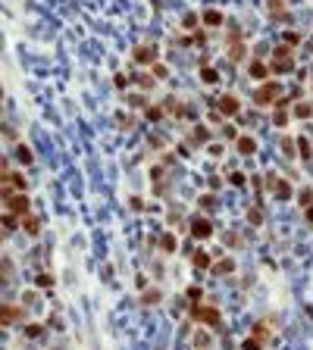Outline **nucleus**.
<instances>
[{
  "label": "nucleus",
  "instance_id": "f257e3e1",
  "mask_svg": "<svg viewBox=\"0 0 313 350\" xmlns=\"http://www.w3.org/2000/svg\"><path fill=\"white\" fill-rule=\"evenodd\" d=\"M263 185H266V191L272 194V200H279V204H288V200H294V188H291V181H288L285 175H279V172H266Z\"/></svg>",
  "mask_w": 313,
  "mask_h": 350
},
{
  "label": "nucleus",
  "instance_id": "f03ea898",
  "mask_svg": "<svg viewBox=\"0 0 313 350\" xmlns=\"http://www.w3.org/2000/svg\"><path fill=\"white\" fill-rule=\"evenodd\" d=\"M188 316H191V322H204L213 331H223V316H219V309L213 303H191Z\"/></svg>",
  "mask_w": 313,
  "mask_h": 350
},
{
  "label": "nucleus",
  "instance_id": "7ed1b4c3",
  "mask_svg": "<svg viewBox=\"0 0 313 350\" xmlns=\"http://www.w3.org/2000/svg\"><path fill=\"white\" fill-rule=\"evenodd\" d=\"M282 94H285L282 85L275 82V79H269V82H260V85L254 88L251 100H254V106H275V100H279Z\"/></svg>",
  "mask_w": 313,
  "mask_h": 350
},
{
  "label": "nucleus",
  "instance_id": "20e7f679",
  "mask_svg": "<svg viewBox=\"0 0 313 350\" xmlns=\"http://www.w3.org/2000/svg\"><path fill=\"white\" fill-rule=\"evenodd\" d=\"M4 204H7V210H10V213H16L19 219L31 213V197H28L25 191H16V194H13V191H10V185H4Z\"/></svg>",
  "mask_w": 313,
  "mask_h": 350
},
{
  "label": "nucleus",
  "instance_id": "39448f33",
  "mask_svg": "<svg viewBox=\"0 0 313 350\" xmlns=\"http://www.w3.org/2000/svg\"><path fill=\"white\" fill-rule=\"evenodd\" d=\"M213 231H216V225H213L210 216H191L188 219V235L194 238V241H210Z\"/></svg>",
  "mask_w": 313,
  "mask_h": 350
},
{
  "label": "nucleus",
  "instance_id": "423d86ee",
  "mask_svg": "<svg viewBox=\"0 0 313 350\" xmlns=\"http://www.w3.org/2000/svg\"><path fill=\"white\" fill-rule=\"evenodd\" d=\"M132 63H135L138 69L154 66V63H160V50H157L154 44H141V47H135V50H132Z\"/></svg>",
  "mask_w": 313,
  "mask_h": 350
},
{
  "label": "nucleus",
  "instance_id": "0eeeda50",
  "mask_svg": "<svg viewBox=\"0 0 313 350\" xmlns=\"http://www.w3.org/2000/svg\"><path fill=\"white\" fill-rule=\"evenodd\" d=\"M216 109L226 119H238V116H241V100H238L235 94H219L216 97Z\"/></svg>",
  "mask_w": 313,
  "mask_h": 350
},
{
  "label": "nucleus",
  "instance_id": "6e6552de",
  "mask_svg": "<svg viewBox=\"0 0 313 350\" xmlns=\"http://www.w3.org/2000/svg\"><path fill=\"white\" fill-rule=\"evenodd\" d=\"M245 72L254 79V82H269V75H272V69H269V63L266 60H260V57H251L248 60V66H245Z\"/></svg>",
  "mask_w": 313,
  "mask_h": 350
},
{
  "label": "nucleus",
  "instance_id": "1a4fd4ad",
  "mask_svg": "<svg viewBox=\"0 0 313 350\" xmlns=\"http://www.w3.org/2000/svg\"><path fill=\"white\" fill-rule=\"evenodd\" d=\"M0 316H4V328H13L16 322L25 319V306H13L10 300L4 303V309H0Z\"/></svg>",
  "mask_w": 313,
  "mask_h": 350
},
{
  "label": "nucleus",
  "instance_id": "9d476101",
  "mask_svg": "<svg viewBox=\"0 0 313 350\" xmlns=\"http://www.w3.org/2000/svg\"><path fill=\"white\" fill-rule=\"evenodd\" d=\"M235 269H238V263H235V256H216V263H213V275L216 279H226V275H235Z\"/></svg>",
  "mask_w": 313,
  "mask_h": 350
},
{
  "label": "nucleus",
  "instance_id": "9b49d317",
  "mask_svg": "<svg viewBox=\"0 0 313 350\" xmlns=\"http://www.w3.org/2000/svg\"><path fill=\"white\" fill-rule=\"evenodd\" d=\"M213 263H216V253H213V250H194V253H191V266H194L197 272L213 269Z\"/></svg>",
  "mask_w": 313,
  "mask_h": 350
},
{
  "label": "nucleus",
  "instance_id": "f8f14e48",
  "mask_svg": "<svg viewBox=\"0 0 313 350\" xmlns=\"http://www.w3.org/2000/svg\"><path fill=\"white\" fill-rule=\"evenodd\" d=\"M269 69H272V75H294L298 72V66H294V57H285V60H269Z\"/></svg>",
  "mask_w": 313,
  "mask_h": 350
},
{
  "label": "nucleus",
  "instance_id": "ddd939ff",
  "mask_svg": "<svg viewBox=\"0 0 313 350\" xmlns=\"http://www.w3.org/2000/svg\"><path fill=\"white\" fill-rule=\"evenodd\" d=\"M235 153H238V157H254V153H257V138H254V135H238Z\"/></svg>",
  "mask_w": 313,
  "mask_h": 350
},
{
  "label": "nucleus",
  "instance_id": "4468645a",
  "mask_svg": "<svg viewBox=\"0 0 313 350\" xmlns=\"http://www.w3.org/2000/svg\"><path fill=\"white\" fill-rule=\"evenodd\" d=\"M191 347L194 350H210L213 347V328H197L191 335Z\"/></svg>",
  "mask_w": 313,
  "mask_h": 350
},
{
  "label": "nucleus",
  "instance_id": "2eb2a0df",
  "mask_svg": "<svg viewBox=\"0 0 313 350\" xmlns=\"http://www.w3.org/2000/svg\"><path fill=\"white\" fill-rule=\"evenodd\" d=\"M200 22H204V28H223L226 25V16L219 10H204L200 13Z\"/></svg>",
  "mask_w": 313,
  "mask_h": 350
},
{
  "label": "nucleus",
  "instance_id": "dca6fc26",
  "mask_svg": "<svg viewBox=\"0 0 313 350\" xmlns=\"http://www.w3.org/2000/svg\"><path fill=\"white\" fill-rule=\"evenodd\" d=\"M157 247H160L163 253H176V250H179V238H176L172 231H160V238H157Z\"/></svg>",
  "mask_w": 313,
  "mask_h": 350
},
{
  "label": "nucleus",
  "instance_id": "f3484780",
  "mask_svg": "<svg viewBox=\"0 0 313 350\" xmlns=\"http://www.w3.org/2000/svg\"><path fill=\"white\" fill-rule=\"evenodd\" d=\"M13 157L19 166H34V153H31V147L28 144H16L13 147Z\"/></svg>",
  "mask_w": 313,
  "mask_h": 350
},
{
  "label": "nucleus",
  "instance_id": "a211bd4d",
  "mask_svg": "<svg viewBox=\"0 0 313 350\" xmlns=\"http://www.w3.org/2000/svg\"><path fill=\"white\" fill-rule=\"evenodd\" d=\"M291 116L294 119H310L313 116V100H294V106H291Z\"/></svg>",
  "mask_w": 313,
  "mask_h": 350
},
{
  "label": "nucleus",
  "instance_id": "6ab92c4d",
  "mask_svg": "<svg viewBox=\"0 0 313 350\" xmlns=\"http://www.w3.org/2000/svg\"><path fill=\"white\" fill-rule=\"evenodd\" d=\"M197 79H200V85H219V72H216V66L204 63L200 72H197Z\"/></svg>",
  "mask_w": 313,
  "mask_h": 350
},
{
  "label": "nucleus",
  "instance_id": "aec40b11",
  "mask_svg": "<svg viewBox=\"0 0 313 350\" xmlns=\"http://www.w3.org/2000/svg\"><path fill=\"white\" fill-rule=\"evenodd\" d=\"M22 231H25L28 238H38V235H41V219H38V216H31V213L22 216Z\"/></svg>",
  "mask_w": 313,
  "mask_h": 350
},
{
  "label": "nucleus",
  "instance_id": "412c9836",
  "mask_svg": "<svg viewBox=\"0 0 313 350\" xmlns=\"http://www.w3.org/2000/svg\"><path fill=\"white\" fill-rule=\"evenodd\" d=\"M266 10L272 13V19H279V22H288V25H291V16L285 13V7H282V0H266Z\"/></svg>",
  "mask_w": 313,
  "mask_h": 350
},
{
  "label": "nucleus",
  "instance_id": "4be33fe9",
  "mask_svg": "<svg viewBox=\"0 0 313 350\" xmlns=\"http://www.w3.org/2000/svg\"><path fill=\"white\" fill-rule=\"evenodd\" d=\"M144 119H147V122H151V125H157V122H163V119H166V109H163V103H151V106H147V109H144Z\"/></svg>",
  "mask_w": 313,
  "mask_h": 350
},
{
  "label": "nucleus",
  "instance_id": "5701e85b",
  "mask_svg": "<svg viewBox=\"0 0 313 350\" xmlns=\"http://www.w3.org/2000/svg\"><path fill=\"white\" fill-rule=\"evenodd\" d=\"M245 60H248V47H245V41L229 44V63H245Z\"/></svg>",
  "mask_w": 313,
  "mask_h": 350
},
{
  "label": "nucleus",
  "instance_id": "b1692460",
  "mask_svg": "<svg viewBox=\"0 0 313 350\" xmlns=\"http://www.w3.org/2000/svg\"><path fill=\"white\" fill-rule=\"evenodd\" d=\"M188 141H191V144H210V125H204V122H200V125H194Z\"/></svg>",
  "mask_w": 313,
  "mask_h": 350
},
{
  "label": "nucleus",
  "instance_id": "393cba45",
  "mask_svg": "<svg viewBox=\"0 0 313 350\" xmlns=\"http://www.w3.org/2000/svg\"><path fill=\"white\" fill-rule=\"evenodd\" d=\"M298 160H301V163H310V160H313V144H310L307 135L298 138Z\"/></svg>",
  "mask_w": 313,
  "mask_h": 350
},
{
  "label": "nucleus",
  "instance_id": "a878e982",
  "mask_svg": "<svg viewBox=\"0 0 313 350\" xmlns=\"http://www.w3.org/2000/svg\"><path fill=\"white\" fill-rule=\"evenodd\" d=\"M288 109L285 106H272V116H269V125H275V128H285L288 125Z\"/></svg>",
  "mask_w": 313,
  "mask_h": 350
},
{
  "label": "nucleus",
  "instance_id": "bb28decb",
  "mask_svg": "<svg viewBox=\"0 0 313 350\" xmlns=\"http://www.w3.org/2000/svg\"><path fill=\"white\" fill-rule=\"evenodd\" d=\"M132 82H135L141 91H151L157 79H154V72H135V75H132Z\"/></svg>",
  "mask_w": 313,
  "mask_h": 350
},
{
  "label": "nucleus",
  "instance_id": "cd10ccee",
  "mask_svg": "<svg viewBox=\"0 0 313 350\" xmlns=\"http://www.w3.org/2000/svg\"><path fill=\"white\" fill-rule=\"evenodd\" d=\"M279 150L288 160H294V157H298V138H279Z\"/></svg>",
  "mask_w": 313,
  "mask_h": 350
},
{
  "label": "nucleus",
  "instance_id": "c85d7f7f",
  "mask_svg": "<svg viewBox=\"0 0 313 350\" xmlns=\"http://www.w3.org/2000/svg\"><path fill=\"white\" fill-rule=\"evenodd\" d=\"M245 216H248V225H254V228H257V225H263V204L248 207V213H245Z\"/></svg>",
  "mask_w": 313,
  "mask_h": 350
},
{
  "label": "nucleus",
  "instance_id": "c756f323",
  "mask_svg": "<svg viewBox=\"0 0 313 350\" xmlns=\"http://www.w3.org/2000/svg\"><path fill=\"white\" fill-rule=\"evenodd\" d=\"M22 331H25V338H28V341H38V338H44V331H47V328H44V322H28Z\"/></svg>",
  "mask_w": 313,
  "mask_h": 350
},
{
  "label": "nucleus",
  "instance_id": "7c9ffc66",
  "mask_svg": "<svg viewBox=\"0 0 313 350\" xmlns=\"http://www.w3.org/2000/svg\"><path fill=\"white\" fill-rule=\"evenodd\" d=\"M216 200H219L216 191H207V194H200V197H197V207L204 210V213H210V210H216Z\"/></svg>",
  "mask_w": 313,
  "mask_h": 350
},
{
  "label": "nucleus",
  "instance_id": "2f4dec72",
  "mask_svg": "<svg viewBox=\"0 0 313 350\" xmlns=\"http://www.w3.org/2000/svg\"><path fill=\"white\" fill-rule=\"evenodd\" d=\"M226 185H232V188H245V185H248V172H241V169L229 172V175H226Z\"/></svg>",
  "mask_w": 313,
  "mask_h": 350
},
{
  "label": "nucleus",
  "instance_id": "473e14b6",
  "mask_svg": "<svg viewBox=\"0 0 313 350\" xmlns=\"http://www.w3.org/2000/svg\"><path fill=\"white\" fill-rule=\"evenodd\" d=\"M200 25H204V22H200L197 13H185V16H182V28H185V31H197Z\"/></svg>",
  "mask_w": 313,
  "mask_h": 350
},
{
  "label": "nucleus",
  "instance_id": "72a5a7b5",
  "mask_svg": "<svg viewBox=\"0 0 313 350\" xmlns=\"http://www.w3.org/2000/svg\"><path fill=\"white\" fill-rule=\"evenodd\" d=\"M294 200H298V204H301V207L307 210V207L313 204V185H304V188H301L298 194H294Z\"/></svg>",
  "mask_w": 313,
  "mask_h": 350
},
{
  "label": "nucleus",
  "instance_id": "f704fd0d",
  "mask_svg": "<svg viewBox=\"0 0 313 350\" xmlns=\"http://www.w3.org/2000/svg\"><path fill=\"white\" fill-rule=\"evenodd\" d=\"M38 303H41V291H38V288H31V291H25V294H22V306H25V309L38 306Z\"/></svg>",
  "mask_w": 313,
  "mask_h": 350
},
{
  "label": "nucleus",
  "instance_id": "c9c22d12",
  "mask_svg": "<svg viewBox=\"0 0 313 350\" xmlns=\"http://www.w3.org/2000/svg\"><path fill=\"white\" fill-rule=\"evenodd\" d=\"M125 103H128V109H147L151 106L144 94H125Z\"/></svg>",
  "mask_w": 313,
  "mask_h": 350
},
{
  "label": "nucleus",
  "instance_id": "e433bc0d",
  "mask_svg": "<svg viewBox=\"0 0 313 350\" xmlns=\"http://www.w3.org/2000/svg\"><path fill=\"white\" fill-rule=\"evenodd\" d=\"M160 300H163V294H160L157 288H147V291L141 294V303H144V306H154V303H160Z\"/></svg>",
  "mask_w": 313,
  "mask_h": 350
},
{
  "label": "nucleus",
  "instance_id": "4c0bfd02",
  "mask_svg": "<svg viewBox=\"0 0 313 350\" xmlns=\"http://www.w3.org/2000/svg\"><path fill=\"white\" fill-rule=\"evenodd\" d=\"M282 41H285L288 47H298V44L304 41V34H301V31H294V28H291V31L285 28V31H282Z\"/></svg>",
  "mask_w": 313,
  "mask_h": 350
},
{
  "label": "nucleus",
  "instance_id": "58836bf2",
  "mask_svg": "<svg viewBox=\"0 0 313 350\" xmlns=\"http://www.w3.org/2000/svg\"><path fill=\"white\" fill-rule=\"evenodd\" d=\"M16 228H19V216H16V213H4V231L10 235V231H16Z\"/></svg>",
  "mask_w": 313,
  "mask_h": 350
},
{
  "label": "nucleus",
  "instance_id": "ea45409f",
  "mask_svg": "<svg viewBox=\"0 0 313 350\" xmlns=\"http://www.w3.org/2000/svg\"><path fill=\"white\" fill-rule=\"evenodd\" d=\"M272 57H275V60H285V57H294V47H288V44L282 41V44H275V47H272Z\"/></svg>",
  "mask_w": 313,
  "mask_h": 350
},
{
  "label": "nucleus",
  "instance_id": "a19ab883",
  "mask_svg": "<svg viewBox=\"0 0 313 350\" xmlns=\"http://www.w3.org/2000/svg\"><path fill=\"white\" fill-rule=\"evenodd\" d=\"M116 125L122 128V132H128V128L135 125V116L132 113H116Z\"/></svg>",
  "mask_w": 313,
  "mask_h": 350
},
{
  "label": "nucleus",
  "instance_id": "79ce46f5",
  "mask_svg": "<svg viewBox=\"0 0 313 350\" xmlns=\"http://www.w3.org/2000/svg\"><path fill=\"white\" fill-rule=\"evenodd\" d=\"M200 297H204V291H200L197 285L185 288V300H188V303H200Z\"/></svg>",
  "mask_w": 313,
  "mask_h": 350
},
{
  "label": "nucleus",
  "instance_id": "37998d69",
  "mask_svg": "<svg viewBox=\"0 0 313 350\" xmlns=\"http://www.w3.org/2000/svg\"><path fill=\"white\" fill-rule=\"evenodd\" d=\"M113 85H116V91H125L128 85H132V75H125V72H116V75H113Z\"/></svg>",
  "mask_w": 313,
  "mask_h": 350
},
{
  "label": "nucleus",
  "instance_id": "c03bdc74",
  "mask_svg": "<svg viewBox=\"0 0 313 350\" xmlns=\"http://www.w3.org/2000/svg\"><path fill=\"white\" fill-rule=\"evenodd\" d=\"M251 335H254V338H260V341H266V338H269V328H266V322H254Z\"/></svg>",
  "mask_w": 313,
  "mask_h": 350
},
{
  "label": "nucleus",
  "instance_id": "a18cd8bd",
  "mask_svg": "<svg viewBox=\"0 0 313 350\" xmlns=\"http://www.w3.org/2000/svg\"><path fill=\"white\" fill-rule=\"evenodd\" d=\"M223 241H226V247H241V244H245L238 231H226V235H223Z\"/></svg>",
  "mask_w": 313,
  "mask_h": 350
},
{
  "label": "nucleus",
  "instance_id": "49530a36",
  "mask_svg": "<svg viewBox=\"0 0 313 350\" xmlns=\"http://www.w3.org/2000/svg\"><path fill=\"white\" fill-rule=\"evenodd\" d=\"M263 344H266V341H260V338H254V335H251V338L241 341V350H263Z\"/></svg>",
  "mask_w": 313,
  "mask_h": 350
},
{
  "label": "nucleus",
  "instance_id": "de8ad7c7",
  "mask_svg": "<svg viewBox=\"0 0 313 350\" xmlns=\"http://www.w3.org/2000/svg\"><path fill=\"white\" fill-rule=\"evenodd\" d=\"M151 72H154V79H157V82L169 79V66H163V63H154V66H151Z\"/></svg>",
  "mask_w": 313,
  "mask_h": 350
},
{
  "label": "nucleus",
  "instance_id": "09e8293b",
  "mask_svg": "<svg viewBox=\"0 0 313 350\" xmlns=\"http://www.w3.org/2000/svg\"><path fill=\"white\" fill-rule=\"evenodd\" d=\"M223 113H219V109L216 106H210V113H207V125H219V128H223Z\"/></svg>",
  "mask_w": 313,
  "mask_h": 350
},
{
  "label": "nucleus",
  "instance_id": "8fccbe9b",
  "mask_svg": "<svg viewBox=\"0 0 313 350\" xmlns=\"http://www.w3.org/2000/svg\"><path fill=\"white\" fill-rule=\"evenodd\" d=\"M50 285H53V279H50L47 272H41L38 279H34V288H50Z\"/></svg>",
  "mask_w": 313,
  "mask_h": 350
},
{
  "label": "nucleus",
  "instance_id": "3c124183",
  "mask_svg": "<svg viewBox=\"0 0 313 350\" xmlns=\"http://www.w3.org/2000/svg\"><path fill=\"white\" fill-rule=\"evenodd\" d=\"M207 153L219 160V157H223V153H226V147H223V144H207Z\"/></svg>",
  "mask_w": 313,
  "mask_h": 350
},
{
  "label": "nucleus",
  "instance_id": "603ef678",
  "mask_svg": "<svg viewBox=\"0 0 313 350\" xmlns=\"http://www.w3.org/2000/svg\"><path fill=\"white\" fill-rule=\"evenodd\" d=\"M207 181H210V191H219V188L226 185V178H219V175H210Z\"/></svg>",
  "mask_w": 313,
  "mask_h": 350
},
{
  "label": "nucleus",
  "instance_id": "864d4df0",
  "mask_svg": "<svg viewBox=\"0 0 313 350\" xmlns=\"http://www.w3.org/2000/svg\"><path fill=\"white\" fill-rule=\"evenodd\" d=\"M128 207H132L135 213H141V210H144V200H141V197L135 194V197H128Z\"/></svg>",
  "mask_w": 313,
  "mask_h": 350
},
{
  "label": "nucleus",
  "instance_id": "5fc2aeb1",
  "mask_svg": "<svg viewBox=\"0 0 313 350\" xmlns=\"http://www.w3.org/2000/svg\"><path fill=\"white\" fill-rule=\"evenodd\" d=\"M223 135H226V138H229L232 144L238 141V132H235V128H232V125H223Z\"/></svg>",
  "mask_w": 313,
  "mask_h": 350
},
{
  "label": "nucleus",
  "instance_id": "6e6d98bb",
  "mask_svg": "<svg viewBox=\"0 0 313 350\" xmlns=\"http://www.w3.org/2000/svg\"><path fill=\"white\" fill-rule=\"evenodd\" d=\"M10 275H13V266H10V256H4V282H10Z\"/></svg>",
  "mask_w": 313,
  "mask_h": 350
},
{
  "label": "nucleus",
  "instance_id": "4d7b16f0",
  "mask_svg": "<svg viewBox=\"0 0 313 350\" xmlns=\"http://www.w3.org/2000/svg\"><path fill=\"white\" fill-rule=\"evenodd\" d=\"M135 288H138V291H147V279H144V275H135Z\"/></svg>",
  "mask_w": 313,
  "mask_h": 350
},
{
  "label": "nucleus",
  "instance_id": "13d9d810",
  "mask_svg": "<svg viewBox=\"0 0 313 350\" xmlns=\"http://www.w3.org/2000/svg\"><path fill=\"white\" fill-rule=\"evenodd\" d=\"M304 219H307V222H310V225H313V204H310V207H307V210H304Z\"/></svg>",
  "mask_w": 313,
  "mask_h": 350
},
{
  "label": "nucleus",
  "instance_id": "bf43d9fd",
  "mask_svg": "<svg viewBox=\"0 0 313 350\" xmlns=\"http://www.w3.org/2000/svg\"><path fill=\"white\" fill-rule=\"evenodd\" d=\"M151 147H163V138H160V135H151Z\"/></svg>",
  "mask_w": 313,
  "mask_h": 350
},
{
  "label": "nucleus",
  "instance_id": "052dcab7",
  "mask_svg": "<svg viewBox=\"0 0 313 350\" xmlns=\"http://www.w3.org/2000/svg\"><path fill=\"white\" fill-rule=\"evenodd\" d=\"M310 50H313V41H310Z\"/></svg>",
  "mask_w": 313,
  "mask_h": 350
}]
</instances>
